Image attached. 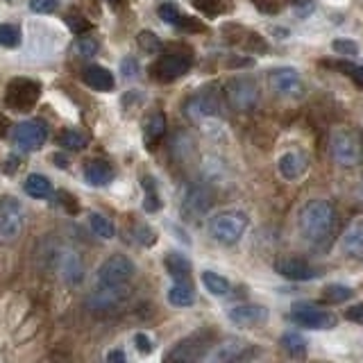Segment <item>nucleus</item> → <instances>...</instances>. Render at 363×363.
Here are the masks:
<instances>
[{"label": "nucleus", "mask_w": 363, "mask_h": 363, "mask_svg": "<svg viewBox=\"0 0 363 363\" xmlns=\"http://www.w3.org/2000/svg\"><path fill=\"white\" fill-rule=\"evenodd\" d=\"M298 225L306 243L315 247H325L332 241V234L336 227V211L332 207V202H327V200L306 202L300 211Z\"/></svg>", "instance_id": "nucleus-1"}, {"label": "nucleus", "mask_w": 363, "mask_h": 363, "mask_svg": "<svg viewBox=\"0 0 363 363\" xmlns=\"http://www.w3.org/2000/svg\"><path fill=\"white\" fill-rule=\"evenodd\" d=\"M191 64H193L191 48L175 45V48H168L166 52L157 57V62L150 66V75L152 79H159V82H173V79L189 73Z\"/></svg>", "instance_id": "nucleus-2"}, {"label": "nucleus", "mask_w": 363, "mask_h": 363, "mask_svg": "<svg viewBox=\"0 0 363 363\" xmlns=\"http://www.w3.org/2000/svg\"><path fill=\"white\" fill-rule=\"evenodd\" d=\"M247 230V213L230 209V211H220L216 213L209 220V232L218 243L223 245H234L241 241V236Z\"/></svg>", "instance_id": "nucleus-3"}, {"label": "nucleus", "mask_w": 363, "mask_h": 363, "mask_svg": "<svg viewBox=\"0 0 363 363\" xmlns=\"http://www.w3.org/2000/svg\"><path fill=\"white\" fill-rule=\"evenodd\" d=\"M136 272L132 259L125 255H113L96 272V289H128Z\"/></svg>", "instance_id": "nucleus-4"}, {"label": "nucleus", "mask_w": 363, "mask_h": 363, "mask_svg": "<svg viewBox=\"0 0 363 363\" xmlns=\"http://www.w3.org/2000/svg\"><path fill=\"white\" fill-rule=\"evenodd\" d=\"M41 98V84L37 79L30 77H14L9 79L5 86V105L11 111H21L26 113L30 111Z\"/></svg>", "instance_id": "nucleus-5"}, {"label": "nucleus", "mask_w": 363, "mask_h": 363, "mask_svg": "<svg viewBox=\"0 0 363 363\" xmlns=\"http://www.w3.org/2000/svg\"><path fill=\"white\" fill-rule=\"evenodd\" d=\"M23 227H26L23 204L14 196H3L0 198V243H16L23 234Z\"/></svg>", "instance_id": "nucleus-6"}, {"label": "nucleus", "mask_w": 363, "mask_h": 363, "mask_svg": "<svg viewBox=\"0 0 363 363\" xmlns=\"http://www.w3.org/2000/svg\"><path fill=\"white\" fill-rule=\"evenodd\" d=\"M332 157L338 166L354 168L361 162V141L354 132L350 130H334L332 132Z\"/></svg>", "instance_id": "nucleus-7"}, {"label": "nucleus", "mask_w": 363, "mask_h": 363, "mask_svg": "<svg viewBox=\"0 0 363 363\" xmlns=\"http://www.w3.org/2000/svg\"><path fill=\"white\" fill-rule=\"evenodd\" d=\"M220 98L216 94V89H202L198 94H193L184 102V113L191 121H207L220 116Z\"/></svg>", "instance_id": "nucleus-8"}, {"label": "nucleus", "mask_w": 363, "mask_h": 363, "mask_svg": "<svg viewBox=\"0 0 363 363\" xmlns=\"http://www.w3.org/2000/svg\"><path fill=\"white\" fill-rule=\"evenodd\" d=\"M291 323L304 329H334L336 327V315L332 311L318 309L311 304H298L291 311Z\"/></svg>", "instance_id": "nucleus-9"}, {"label": "nucleus", "mask_w": 363, "mask_h": 363, "mask_svg": "<svg viewBox=\"0 0 363 363\" xmlns=\"http://www.w3.org/2000/svg\"><path fill=\"white\" fill-rule=\"evenodd\" d=\"M227 100L236 111H250L255 109L259 100V89L252 77H234L227 84Z\"/></svg>", "instance_id": "nucleus-10"}, {"label": "nucleus", "mask_w": 363, "mask_h": 363, "mask_svg": "<svg viewBox=\"0 0 363 363\" xmlns=\"http://www.w3.org/2000/svg\"><path fill=\"white\" fill-rule=\"evenodd\" d=\"M209 347V334L207 332H198L179 343L168 352L164 357L166 361H196L204 357V350Z\"/></svg>", "instance_id": "nucleus-11"}, {"label": "nucleus", "mask_w": 363, "mask_h": 363, "mask_svg": "<svg viewBox=\"0 0 363 363\" xmlns=\"http://www.w3.org/2000/svg\"><path fill=\"white\" fill-rule=\"evenodd\" d=\"M211 204H213L211 191L204 184H196L186 191L184 200H182V213H184L186 218H202V216H207V211L211 209Z\"/></svg>", "instance_id": "nucleus-12"}, {"label": "nucleus", "mask_w": 363, "mask_h": 363, "mask_svg": "<svg viewBox=\"0 0 363 363\" xmlns=\"http://www.w3.org/2000/svg\"><path fill=\"white\" fill-rule=\"evenodd\" d=\"M45 136H48V128H45L43 121L18 123L14 130V141L23 147V150H39V147L45 143Z\"/></svg>", "instance_id": "nucleus-13"}, {"label": "nucleus", "mask_w": 363, "mask_h": 363, "mask_svg": "<svg viewBox=\"0 0 363 363\" xmlns=\"http://www.w3.org/2000/svg\"><path fill=\"white\" fill-rule=\"evenodd\" d=\"M275 270L281 277H286L291 281H311L320 277V270L298 257H286V259L275 261Z\"/></svg>", "instance_id": "nucleus-14"}, {"label": "nucleus", "mask_w": 363, "mask_h": 363, "mask_svg": "<svg viewBox=\"0 0 363 363\" xmlns=\"http://www.w3.org/2000/svg\"><path fill=\"white\" fill-rule=\"evenodd\" d=\"M270 86L279 96H302V79L295 68H275L270 71Z\"/></svg>", "instance_id": "nucleus-15"}, {"label": "nucleus", "mask_w": 363, "mask_h": 363, "mask_svg": "<svg viewBox=\"0 0 363 363\" xmlns=\"http://www.w3.org/2000/svg\"><path fill=\"white\" fill-rule=\"evenodd\" d=\"M227 318L238 327H259L268 320V309L261 304H236L227 311Z\"/></svg>", "instance_id": "nucleus-16"}, {"label": "nucleus", "mask_w": 363, "mask_h": 363, "mask_svg": "<svg viewBox=\"0 0 363 363\" xmlns=\"http://www.w3.org/2000/svg\"><path fill=\"white\" fill-rule=\"evenodd\" d=\"M277 168H279V175L284 179H289V182H295V179H300L304 173H306V168H309V162H306V157L298 150H291L286 155H281L279 157V162H277Z\"/></svg>", "instance_id": "nucleus-17"}, {"label": "nucleus", "mask_w": 363, "mask_h": 363, "mask_svg": "<svg viewBox=\"0 0 363 363\" xmlns=\"http://www.w3.org/2000/svg\"><path fill=\"white\" fill-rule=\"evenodd\" d=\"M84 177L91 186H107L116 177V170L109 162H102V159H94L84 166Z\"/></svg>", "instance_id": "nucleus-18"}, {"label": "nucleus", "mask_w": 363, "mask_h": 363, "mask_svg": "<svg viewBox=\"0 0 363 363\" xmlns=\"http://www.w3.org/2000/svg\"><path fill=\"white\" fill-rule=\"evenodd\" d=\"M343 250L352 259H363V218H354L343 234Z\"/></svg>", "instance_id": "nucleus-19"}, {"label": "nucleus", "mask_w": 363, "mask_h": 363, "mask_svg": "<svg viewBox=\"0 0 363 363\" xmlns=\"http://www.w3.org/2000/svg\"><path fill=\"white\" fill-rule=\"evenodd\" d=\"M247 343L245 340H241V338H230V340H225L223 345H218L216 347L211 354H209V359L211 361H236V359H243V357H247Z\"/></svg>", "instance_id": "nucleus-20"}, {"label": "nucleus", "mask_w": 363, "mask_h": 363, "mask_svg": "<svg viewBox=\"0 0 363 363\" xmlns=\"http://www.w3.org/2000/svg\"><path fill=\"white\" fill-rule=\"evenodd\" d=\"M82 79H84V84L91 86L94 91H111L113 89V75L107 71V68H102V66H89L84 68V73H82Z\"/></svg>", "instance_id": "nucleus-21"}, {"label": "nucleus", "mask_w": 363, "mask_h": 363, "mask_svg": "<svg viewBox=\"0 0 363 363\" xmlns=\"http://www.w3.org/2000/svg\"><path fill=\"white\" fill-rule=\"evenodd\" d=\"M166 132V116L162 111H155L147 116L145 125H143V141L147 147H155L159 143V139L164 136Z\"/></svg>", "instance_id": "nucleus-22"}, {"label": "nucleus", "mask_w": 363, "mask_h": 363, "mask_svg": "<svg viewBox=\"0 0 363 363\" xmlns=\"http://www.w3.org/2000/svg\"><path fill=\"white\" fill-rule=\"evenodd\" d=\"M164 264H166V270L170 272V277H173L175 281H189V277H191V261L184 255L168 252Z\"/></svg>", "instance_id": "nucleus-23"}, {"label": "nucleus", "mask_w": 363, "mask_h": 363, "mask_svg": "<svg viewBox=\"0 0 363 363\" xmlns=\"http://www.w3.org/2000/svg\"><path fill=\"white\" fill-rule=\"evenodd\" d=\"M168 302L173 306H191L196 302V289L189 281H175L168 291Z\"/></svg>", "instance_id": "nucleus-24"}, {"label": "nucleus", "mask_w": 363, "mask_h": 363, "mask_svg": "<svg viewBox=\"0 0 363 363\" xmlns=\"http://www.w3.org/2000/svg\"><path fill=\"white\" fill-rule=\"evenodd\" d=\"M23 189H26L28 196L32 198H37V200H43V198H48L50 193H52V182L41 175V173H32L28 179H26V184H23Z\"/></svg>", "instance_id": "nucleus-25"}, {"label": "nucleus", "mask_w": 363, "mask_h": 363, "mask_svg": "<svg viewBox=\"0 0 363 363\" xmlns=\"http://www.w3.org/2000/svg\"><path fill=\"white\" fill-rule=\"evenodd\" d=\"M89 227L98 238H105V241H109V238H113V234H116V230H113V223L107 218V216H102L98 211L89 213Z\"/></svg>", "instance_id": "nucleus-26"}, {"label": "nucleus", "mask_w": 363, "mask_h": 363, "mask_svg": "<svg viewBox=\"0 0 363 363\" xmlns=\"http://www.w3.org/2000/svg\"><path fill=\"white\" fill-rule=\"evenodd\" d=\"M279 345H281V350L286 352V354H291V357H304V354H306V340H304V336L298 334V332H286V334L281 336Z\"/></svg>", "instance_id": "nucleus-27"}, {"label": "nucleus", "mask_w": 363, "mask_h": 363, "mask_svg": "<svg viewBox=\"0 0 363 363\" xmlns=\"http://www.w3.org/2000/svg\"><path fill=\"white\" fill-rule=\"evenodd\" d=\"M202 284L211 295H216V298H223V295L230 293V281L223 275H218V272H211V270L202 272Z\"/></svg>", "instance_id": "nucleus-28"}, {"label": "nucleus", "mask_w": 363, "mask_h": 363, "mask_svg": "<svg viewBox=\"0 0 363 363\" xmlns=\"http://www.w3.org/2000/svg\"><path fill=\"white\" fill-rule=\"evenodd\" d=\"M62 261H64L62 270H64V279H66V281L77 284L79 279H82V270H84V266H82V261H79V257H77L75 252H66Z\"/></svg>", "instance_id": "nucleus-29"}, {"label": "nucleus", "mask_w": 363, "mask_h": 363, "mask_svg": "<svg viewBox=\"0 0 363 363\" xmlns=\"http://www.w3.org/2000/svg\"><path fill=\"white\" fill-rule=\"evenodd\" d=\"M352 295H354V291H352L350 286H343V284H329L323 293V298L329 304H340V302L352 300Z\"/></svg>", "instance_id": "nucleus-30"}, {"label": "nucleus", "mask_w": 363, "mask_h": 363, "mask_svg": "<svg viewBox=\"0 0 363 363\" xmlns=\"http://www.w3.org/2000/svg\"><path fill=\"white\" fill-rule=\"evenodd\" d=\"M57 145L66 147V150H79V147L86 145L84 134H79L77 130H64L57 136Z\"/></svg>", "instance_id": "nucleus-31"}, {"label": "nucleus", "mask_w": 363, "mask_h": 363, "mask_svg": "<svg viewBox=\"0 0 363 363\" xmlns=\"http://www.w3.org/2000/svg\"><path fill=\"white\" fill-rule=\"evenodd\" d=\"M143 189H145V200H143V209L147 213H157L162 209V200H159V193L155 189V182L152 177H145L143 179Z\"/></svg>", "instance_id": "nucleus-32"}, {"label": "nucleus", "mask_w": 363, "mask_h": 363, "mask_svg": "<svg viewBox=\"0 0 363 363\" xmlns=\"http://www.w3.org/2000/svg\"><path fill=\"white\" fill-rule=\"evenodd\" d=\"M21 43V30L16 26H11V23H3L0 26V45L3 48H16Z\"/></svg>", "instance_id": "nucleus-33"}, {"label": "nucleus", "mask_w": 363, "mask_h": 363, "mask_svg": "<svg viewBox=\"0 0 363 363\" xmlns=\"http://www.w3.org/2000/svg\"><path fill=\"white\" fill-rule=\"evenodd\" d=\"M136 41H139V48H141L143 52L159 55V50H162V41H159V39H157V34H152L150 30L139 32V37H136Z\"/></svg>", "instance_id": "nucleus-34"}, {"label": "nucleus", "mask_w": 363, "mask_h": 363, "mask_svg": "<svg viewBox=\"0 0 363 363\" xmlns=\"http://www.w3.org/2000/svg\"><path fill=\"white\" fill-rule=\"evenodd\" d=\"M73 50L79 57H94V55H98V41L89 39V37H77L73 43Z\"/></svg>", "instance_id": "nucleus-35"}, {"label": "nucleus", "mask_w": 363, "mask_h": 363, "mask_svg": "<svg viewBox=\"0 0 363 363\" xmlns=\"http://www.w3.org/2000/svg\"><path fill=\"white\" fill-rule=\"evenodd\" d=\"M66 26L71 28V32H75V34H84L86 30L94 28V26H91V21H86L82 14H68L66 16Z\"/></svg>", "instance_id": "nucleus-36"}, {"label": "nucleus", "mask_w": 363, "mask_h": 363, "mask_svg": "<svg viewBox=\"0 0 363 363\" xmlns=\"http://www.w3.org/2000/svg\"><path fill=\"white\" fill-rule=\"evenodd\" d=\"M159 16H162L168 26H179V21H182L179 9L173 3H164L162 7H159Z\"/></svg>", "instance_id": "nucleus-37"}, {"label": "nucleus", "mask_w": 363, "mask_h": 363, "mask_svg": "<svg viewBox=\"0 0 363 363\" xmlns=\"http://www.w3.org/2000/svg\"><path fill=\"white\" fill-rule=\"evenodd\" d=\"M30 9L37 14H52L60 9V0H30Z\"/></svg>", "instance_id": "nucleus-38"}, {"label": "nucleus", "mask_w": 363, "mask_h": 363, "mask_svg": "<svg viewBox=\"0 0 363 363\" xmlns=\"http://www.w3.org/2000/svg\"><path fill=\"white\" fill-rule=\"evenodd\" d=\"M338 68L343 71L347 77H352L359 86H363V66L359 64H350V62H343V64H338Z\"/></svg>", "instance_id": "nucleus-39"}, {"label": "nucleus", "mask_w": 363, "mask_h": 363, "mask_svg": "<svg viewBox=\"0 0 363 363\" xmlns=\"http://www.w3.org/2000/svg\"><path fill=\"white\" fill-rule=\"evenodd\" d=\"M252 3L264 14H279L284 7V0H252Z\"/></svg>", "instance_id": "nucleus-40"}, {"label": "nucleus", "mask_w": 363, "mask_h": 363, "mask_svg": "<svg viewBox=\"0 0 363 363\" xmlns=\"http://www.w3.org/2000/svg\"><path fill=\"white\" fill-rule=\"evenodd\" d=\"M134 234H136V241H139L141 245H152V243L157 241L155 232H152V230H150V227H147V225H136Z\"/></svg>", "instance_id": "nucleus-41"}, {"label": "nucleus", "mask_w": 363, "mask_h": 363, "mask_svg": "<svg viewBox=\"0 0 363 363\" xmlns=\"http://www.w3.org/2000/svg\"><path fill=\"white\" fill-rule=\"evenodd\" d=\"M334 50L338 52V55H357L359 52V45L354 43V41H350V39H336L334 41Z\"/></svg>", "instance_id": "nucleus-42"}, {"label": "nucleus", "mask_w": 363, "mask_h": 363, "mask_svg": "<svg viewBox=\"0 0 363 363\" xmlns=\"http://www.w3.org/2000/svg\"><path fill=\"white\" fill-rule=\"evenodd\" d=\"M193 5H196L200 11H204V14H218V11L223 9L220 0H196Z\"/></svg>", "instance_id": "nucleus-43"}, {"label": "nucleus", "mask_w": 363, "mask_h": 363, "mask_svg": "<svg viewBox=\"0 0 363 363\" xmlns=\"http://www.w3.org/2000/svg\"><path fill=\"white\" fill-rule=\"evenodd\" d=\"M134 343H136V350H139L141 352V354H150V352H152V340L150 338H147L143 332H139V334H136L134 336Z\"/></svg>", "instance_id": "nucleus-44"}, {"label": "nucleus", "mask_w": 363, "mask_h": 363, "mask_svg": "<svg viewBox=\"0 0 363 363\" xmlns=\"http://www.w3.org/2000/svg\"><path fill=\"white\" fill-rule=\"evenodd\" d=\"M121 73L125 77H134L136 73H139V64H136L132 57H125V60L121 62Z\"/></svg>", "instance_id": "nucleus-45"}, {"label": "nucleus", "mask_w": 363, "mask_h": 363, "mask_svg": "<svg viewBox=\"0 0 363 363\" xmlns=\"http://www.w3.org/2000/svg\"><path fill=\"white\" fill-rule=\"evenodd\" d=\"M345 318L352 323H357V325H363V304L350 306V309L345 311Z\"/></svg>", "instance_id": "nucleus-46"}, {"label": "nucleus", "mask_w": 363, "mask_h": 363, "mask_svg": "<svg viewBox=\"0 0 363 363\" xmlns=\"http://www.w3.org/2000/svg\"><path fill=\"white\" fill-rule=\"evenodd\" d=\"M293 5H295V9H298L300 16H306V14H311V11H313L311 0H293Z\"/></svg>", "instance_id": "nucleus-47"}, {"label": "nucleus", "mask_w": 363, "mask_h": 363, "mask_svg": "<svg viewBox=\"0 0 363 363\" xmlns=\"http://www.w3.org/2000/svg\"><path fill=\"white\" fill-rule=\"evenodd\" d=\"M107 361L109 363H123L125 361V352L123 350H111L107 354Z\"/></svg>", "instance_id": "nucleus-48"}, {"label": "nucleus", "mask_w": 363, "mask_h": 363, "mask_svg": "<svg viewBox=\"0 0 363 363\" xmlns=\"http://www.w3.org/2000/svg\"><path fill=\"white\" fill-rule=\"evenodd\" d=\"M7 128H9V123H7V118L0 113V136H5L7 134Z\"/></svg>", "instance_id": "nucleus-49"}, {"label": "nucleus", "mask_w": 363, "mask_h": 363, "mask_svg": "<svg viewBox=\"0 0 363 363\" xmlns=\"http://www.w3.org/2000/svg\"><path fill=\"white\" fill-rule=\"evenodd\" d=\"M354 196H357V200L363 204V177L359 179V184H357V191H354Z\"/></svg>", "instance_id": "nucleus-50"}, {"label": "nucleus", "mask_w": 363, "mask_h": 363, "mask_svg": "<svg viewBox=\"0 0 363 363\" xmlns=\"http://www.w3.org/2000/svg\"><path fill=\"white\" fill-rule=\"evenodd\" d=\"M55 162H60V164H57L60 168H66V166H68V162H66V159H64L62 155H57V157H55Z\"/></svg>", "instance_id": "nucleus-51"}, {"label": "nucleus", "mask_w": 363, "mask_h": 363, "mask_svg": "<svg viewBox=\"0 0 363 363\" xmlns=\"http://www.w3.org/2000/svg\"><path fill=\"white\" fill-rule=\"evenodd\" d=\"M111 3H118V0H111Z\"/></svg>", "instance_id": "nucleus-52"}]
</instances>
